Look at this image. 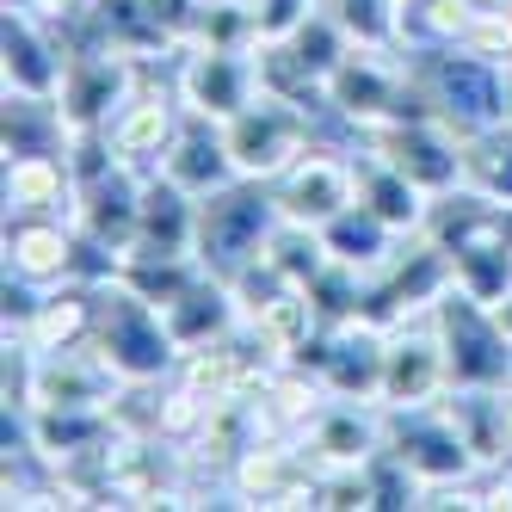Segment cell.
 <instances>
[{
	"label": "cell",
	"mask_w": 512,
	"mask_h": 512,
	"mask_svg": "<svg viewBox=\"0 0 512 512\" xmlns=\"http://www.w3.org/2000/svg\"><path fill=\"white\" fill-rule=\"evenodd\" d=\"M81 266V229L56 216H7V278H25L38 290L68 284Z\"/></svg>",
	"instance_id": "13"
},
{
	"label": "cell",
	"mask_w": 512,
	"mask_h": 512,
	"mask_svg": "<svg viewBox=\"0 0 512 512\" xmlns=\"http://www.w3.org/2000/svg\"><path fill=\"white\" fill-rule=\"evenodd\" d=\"M358 149L389 161L395 173H408L426 198H445L463 186V136L438 118V112H401V118H377L358 124Z\"/></svg>",
	"instance_id": "2"
},
{
	"label": "cell",
	"mask_w": 512,
	"mask_h": 512,
	"mask_svg": "<svg viewBox=\"0 0 512 512\" xmlns=\"http://www.w3.org/2000/svg\"><path fill=\"white\" fill-rule=\"evenodd\" d=\"M494 315H500V327H506V334H512V297H506V303H500Z\"/></svg>",
	"instance_id": "28"
},
{
	"label": "cell",
	"mask_w": 512,
	"mask_h": 512,
	"mask_svg": "<svg viewBox=\"0 0 512 512\" xmlns=\"http://www.w3.org/2000/svg\"><path fill=\"white\" fill-rule=\"evenodd\" d=\"M179 93V87H173ZM173 93H130L118 105V118L105 124V142H112L118 167H136V173H161L173 136H179V105Z\"/></svg>",
	"instance_id": "16"
},
{
	"label": "cell",
	"mask_w": 512,
	"mask_h": 512,
	"mask_svg": "<svg viewBox=\"0 0 512 512\" xmlns=\"http://www.w3.org/2000/svg\"><path fill=\"white\" fill-rule=\"evenodd\" d=\"M25 7L38 13V19H50V25H56V19H62V25H75V19L93 13V0H25Z\"/></svg>",
	"instance_id": "27"
},
{
	"label": "cell",
	"mask_w": 512,
	"mask_h": 512,
	"mask_svg": "<svg viewBox=\"0 0 512 512\" xmlns=\"http://www.w3.org/2000/svg\"><path fill=\"white\" fill-rule=\"evenodd\" d=\"M167 315V327H173V340L179 346H210V340H229V327H235V315H241V303H235V290H229V278L223 272H198L179 297L161 309Z\"/></svg>",
	"instance_id": "20"
},
{
	"label": "cell",
	"mask_w": 512,
	"mask_h": 512,
	"mask_svg": "<svg viewBox=\"0 0 512 512\" xmlns=\"http://www.w3.org/2000/svg\"><path fill=\"white\" fill-rule=\"evenodd\" d=\"M383 445L420 475L426 494L463 482V475L475 469V451H469V438L457 432V420L445 414V401H438V408H432V401H426V408H389V438H383Z\"/></svg>",
	"instance_id": "7"
},
{
	"label": "cell",
	"mask_w": 512,
	"mask_h": 512,
	"mask_svg": "<svg viewBox=\"0 0 512 512\" xmlns=\"http://www.w3.org/2000/svg\"><path fill=\"white\" fill-rule=\"evenodd\" d=\"M253 99H260V62H253V50H210V44L179 50V105L192 118L223 124Z\"/></svg>",
	"instance_id": "9"
},
{
	"label": "cell",
	"mask_w": 512,
	"mask_h": 512,
	"mask_svg": "<svg viewBox=\"0 0 512 512\" xmlns=\"http://www.w3.org/2000/svg\"><path fill=\"white\" fill-rule=\"evenodd\" d=\"M426 105H438V118L451 130H482L512 118V68L500 75V62L475 50H432L426 62Z\"/></svg>",
	"instance_id": "6"
},
{
	"label": "cell",
	"mask_w": 512,
	"mask_h": 512,
	"mask_svg": "<svg viewBox=\"0 0 512 512\" xmlns=\"http://www.w3.org/2000/svg\"><path fill=\"white\" fill-rule=\"evenodd\" d=\"M352 161H358V155H352ZM358 198L371 204L395 235H420V229H426V216H432V198L414 186L408 173H395V167L377 161V155H364V161H358Z\"/></svg>",
	"instance_id": "23"
},
{
	"label": "cell",
	"mask_w": 512,
	"mask_h": 512,
	"mask_svg": "<svg viewBox=\"0 0 512 512\" xmlns=\"http://www.w3.org/2000/svg\"><path fill=\"white\" fill-rule=\"evenodd\" d=\"M451 389V364H445V340H438L432 315L426 321H401L389 327V364H383V408H426Z\"/></svg>",
	"instance_id": "11"
},
{
	"label": "cell",
	"mask_w": 512,
	"mask_h": 512,
	"mask_svg": "<svg viewBox=\"0 0 512 512\" xmlns=\"http://www.w3.org/2000/svg\"><path fill=\"white\" fill-rule=\"evenodd\" d=\"M309 438V463L315 469H340V463H371L383 451V438H389V408L377 414L371 401H340V395H327V408L303 426Z\"/></svg>",
	"instance_id": "15"
},
{
	"label": "cell",
	"mask_w": 512,
	"mask_h": 512,
	"mask_svg": "<svg viewBox=\"0 0 512 512\" xmlns=\"http://www.w3.org/2000/svg\"><path fill=\"white\" fill-rule=\"evenodd\" d=\"M457 50H475V56L512 68V7H475V19L463 25Z\"/></svg>",
	"instance_id": "26"
},
{
	"label": "cell",
	"mask_w": 512,
	"mask_h": 512,
	"mask_svg": "<svg viewBox=\"0 0 512 512\" xmlns=\"http://www.w3.org/2000/svg\"><path fill=\"white\" fill-rule=\"evenodd\" d=\"M93 340H99L105 358H112V371H118L124 383H136V389L161 383L167 371H179V358H186V346L173 340L167 315L142 297L136 284H124V278H105V284H99Z\"/></svg>",
	"instance_id": "1"
},
{
	"label": "cell",
	"mask_w": 512,
	"mask_h": 512,
	"mask_svg": "<svg viewBox=\"0 0 512 512\" xmlns=\"http://www.w3.org/2000/svg\"><path fill=\"white\" fill-rule=\"evenodd\" d=\"M383 364H389V327L371 315H352L327 327V358L315 377L340 401H383Z\"/></svg>",
	"instance_id": "12"
},
{
	"label": "cell",
	"mask_w": 512,
	"mask_h": 512,
	"mask_svg": "<svg viewBox=\"0 0 512 512\" xmlns=\"http://www.w3.org/2000/svg\"><path fill=\"white\" fill-rule=\"evenodd\" d=\"M482 204L512 210V118L482 124V130H463V186Z\"/></svg>",
	"instance_id": "22"
},
{
	"label": "cell",
	"mask_w": 512,
	"mask_h": 512,
	"mask_svg": "<svg viewBox=\"0 0 512 512\" xmlns=\"http://www.w3.org/2000/svg\"><path fill=\"white\" fill-rule=\"evenodd\" d=\"M68 75V56L50 38V19H38L25 0H7V93L56 99Z\"/></svg>",
	"instance_id": "17"
},
{
	"label": "cell",
	"mask_w": 512,
	"mask_h": 512,
	"mask_svg": "<svg viewBox=\"0 0 512 512\" xmlns=\"http://www.w3.org/2000/svg\"><path fill=\"white\" fill-rule=\"evenodd\" d=\"M284 223L278 198H272V179H229L223 192L198 198V260L210 272H235L241 260L266 247V235Z\"/></svg>",
	"instance_id": "4"
},
{
	"label": "cell",
	"mask_w": 512,
	"mask_h": 512,
	"mask_svg": "<svg viewBox=\"0 0 512 512\" xmlns=\"http://www.w3.org/2000/svg\"><path fill=\"white\" fill-rule=\"evenodd\" d=\"M75 167L62 155H13L7 161V216H75Z\"/></svg>",
	"instance_id": "21"
},
{
	"label": "cell",
	"mask_w": 512,
	"mask_h": 512,
	"mask_svg": "<svg viewBox=\"0 0 512 512\" xmlns=\"http://www.w3.org/2000/svg\"><path fill=\"white\" fill-rule=\"evenodd\" d=\"M432 327L445 340L451 389H512V334L488 303H475L469 290H445L432 303Z\"/></svg>",
	"instance_id": "3"
},
{
	"label": "cell",
	"mask_w": 512,
	"mask_h": 512,
	"mask_svg": "<svg viewBox=\"0 0 512 512\" xmlns=\"http://www.w3.org/2000/svg\"><path fill=\"white\" fill-rule=\"evenodd\" d=\"M315 112L297 99H284V93H266L253 105H241L235 118H223V142H229V155H235V173L241 179H278L297 155L315 149Z\"/></svg>",
	"instance_id": "5"
},
{
	"label": "cell",
	"mask_w": 512,
	"mask_h": 512,
	"mask_svg": "<svg viewBox=\"0 0 512 512\" xmlns=\"http://www.w3.org/2000/svg\"><path fill=\"white\" fill-rule=\"evenodd\" d=\"M142 260H179V253H198V198L186 186H173L167 173H142V229L136 247ZM124 253V260H130Z\"/></svg>",
	"instance_id": "18"
},
{
	"label": "cell",
	"mask_w": 512,
	"mask_h": 512,
	"mask_svg": "<svg viewBox=\"0 0 512 512\" xmlns=\"http://www.w3.org/2000/svg\"><path fill=\"white\" fill-rule=\"evenodd\" d=\"M340 19V31L358 50H395L401 25H408V0H321Z\"/></svg>",
	"instance_id": "25"
},
{
	"label": "cell",
	"mask_w": 512,
	"mask_h": 512,
	"mask_svg": "<svg viewBox=\"0 0 512 512\" xmlns=\"http://www.w3.org/2000/svg\"><path fill=\"white\" fill-rule=\"evenodd\" d=\"M161 173L173 179V186H186L192 198H210V192H223L235 173V155H229V142H223V124H210V118H192V124H179L173 136V149L161 161Z\"/></svg>",
	"instance_id": "19"
},
{
	"label": "cell",
	"mask_w": 512,
	"mask_h": 512,
	"mask_svg": "<svg viewBox=\"0 0 512 512\" xmlns=\"http://www.w3.org/2000/svg\"><path fill=\"white\" fill-rule=\"evenodd\" d=\"M321 241H327V260H340V266H358V272H377L389 253H395V229L383 223V216L371 210V204H352V210H340L334 223L321 229Z\"/></svg>",
	"instance_id": "24"
},
{
	"label": "cell",
	"mask_w": 512,
	"mask_h": 512,
	"mask_svg": "<svg viewBox=\"0 0 512 512\" xmlns=\"http://www.w3.org/2000/svg\"><path fill=\"white\" fill-rule=\"evenodd\" d=\"M272 198L284 223H303V229H327L340 210L358 204V161L334 155V149H309L297 155L278 179H272Z\"/></svg>",
	"instance_id": "8"
},
{
	"label": "cell",
	"mask_w": 512,
	"mask_h": 512,
	"mask_svg": "<svg viewBox=\"0 0 512 512\" xmlns=\"http://www.w3.org/2000/svg\"><path fill=\"white\" fill-rule=\"evenodd\" d=\"M401 68L383 62V50H346V62L327 75V105L358 130V124H377V118H401L408 99H401Z\"/></svg>",
	"instance_id": "14"
},
{
	"label": "cell",
	"mask_w": 512,
	"mask_h": 512,
	"mask_svg": "<svg viewBox=\"0 0 512 512\" xmlns=\"http://www.w3.org/2000/svg\"><path fill=\"white\" fill-rule=\"evenodd\" d=\"M130 62H136V56H124V50H112V44H99V38H93L87 50L68 56V75H62V93H56L68 130H105V124L118 118V105L136 93Z\"/></svg>",
	"instance_id": "10"
}]
</instances>
